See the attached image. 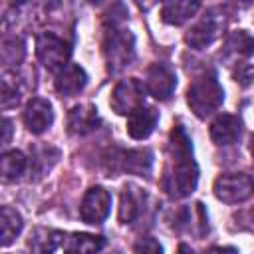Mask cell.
<instances>
[{
  "label": "cell",
  "mask_w": 254,
  "mask_h": 254,
  "mask_svg": "<svg viewBox=\"0 0 254 254\" xmlns=\"http://www.w3.org/2000/svg\"><path fill=\"white\" fill-rule=\"evenodd\" d=\"M187 101L189 107L194 111L196 117L204 119L206 115L214 113L222 101H224V91L214 75V71H206L202 75H198L187 91Z\"/></svg>",
  "instance_id": "7a4b0ae2"
},
{
  "label": "cell",
  "mask_w": 254,
  "mask_h": 254,
  "mask_svg": "<svg viewBox=\"0 0 254 254\" xmlns=\"http://www.w3.org/2000/svg\"><path fill=\"white\" fill-rule=\"evenodd\" d=\"M198 10V2H167L161 8V16L167 24H183Z\"/></svg>",
  "instance_id": "d6986e66"
},
{
  "label": "cell",
  "mask_w": 254,
  "mask_h": 254,
  "mask_svg": "<svg viewBox=\"0 0 254 254\" xmlns=\"http://www.w3.org/2000/svg\"><path fill=\"white\" fill-rule=\"evenodd\" d=\"M22 216L10 208V206H2V220H0V226H2V244L8 246L22 230Z\"/></svg>",
  "instance_id": "44dd1931"
},
{
  "label": "cell",
  "mask_w": 254,
  "mask_h": 254,
  "mask_svg": "<svg viewBox=\"0 0 254 254\" xmlns=\"http://www.w3.org/2000/svg\"><path fill=\"white\" fill-rule=\"evenodd\" d=\"M109 105L119 115H131L135 109L143 105V85L135 77L123 79L121 83L115 85Z\"/></svg>",
  "instance_id": "8992f818"
},
{
  "label": "cell",
  "mask_w": 254,
  "mask_h": 254,
  "mask_svg": "<svg viewBox=\"0 0 254 254\" xmlns=\"http://www.w3.org/2000/svg\"><path fill=\"white\" fill-rule=\"evenodd\" d=\"M54 121V111L50 101L42 99V97H34L28 101L26 109H24V125L32 131V133H44Z\"/></svg>",
  "instance_id": "30bf717a"
},
{
  "label": "cell",
  "mask_w": 254,
  "mask_h": 254,
  "mask_svg": "<svg viewBox=\"0 0 254 254\" xmlns=\"http://www.w3.org/2000/svg\"><path fill=\"white\" fill-rule=\"evenodd\" d=\"M105 165L111 173L127 171L131 175H149L153 165V153L149 149H131V151H119V157L105 159Z\"/></svg>",
  "instance_id": "52a82bcc"
},
{
  "label": "cell",
  "mask_w": 254,
  "mask_h": 254,
  "mask_svg": "<svg viewBox=\"0 0 254 254\" xmlns=\"http://www.w3.org/2000/svg\"><path fill=\"white\" fill-rule=\"evenodd\" d=\"M135 254H163V248L155 238L143 236L135 244Z\"/></svg>",
  "instance_id": "d4e9b609"
},
{
  "label": "cell",
  "mask_w": 254,
  "mask_h": 254,
  "mask_svg": "<svg viewBox=\"0 0 254 254\" xmlns=\"http://www.w3.org/2000/svg\"><path fill=\"white\" fill-rule=\"evenodd\" d=\"M234 77H236V81L240 83V85H248L252 79H254V67L250 65V64H240L238 67H236V71H234Z\"/></svg>",
  "instance_id": "484cf974"
},
{
  "label": "cell",
  "mask_w": 254,
  "mask_h": 254,
  "mask_svg": "<svg viewBox=\"0 0 254 254\" xmlns=\"http://www.w3.org/2000/svg\"><path fill=\"white\" fill-rule=\"evenodd\" d=\"M99 123L97 109L91 105H75L67 115V129L73 135H85L93 131Z\"/></svg>",
  "instance_id": "9a60e30c"
},
{
  "label": "cell",
  "mask_w": 254,
  "mask_h": 254,
  "mask_svg": "<svg viewBox=\"0 0 254 254\" xmlns=\"http://www.w3.org/2000/svg\"><path fill=\"white\" fill-rule=\"evenodd\" d=\"M177 254H194V252L190 250V246H187V244H181V246H179V250H177Z\"/></svg>",
  "instance_id": "f1b7e54d"
},
{
  "label": "cell",
  "mask_w": 254,
  "mask_h": 254,
  "mask_svg": "<svg viewBox=\"0 0 254 254\" xmlns=\"http://www.w3.org/2000/svg\"><path fill=\"white\" fill-rule=\"evenodd\" d=\"M26 167H28V161H26L22 151H8V153L2 155L0 169H2V179L6 183L20 179L22 173L26 171Z\"/></svg>",
  "instance_id": "ffe728a7"
},
{
  "label": "cell",
  "mask_w": 254,
  "mask_h": 254,
  "mask_svg": "<svg viewBox=\"0 0 254 254\" xmlns=\"http://www.w3.org/2000/svg\"><path fill=\"white\" fill-rule=\"evenodd\" d=\"M226 48L238 56H250V54H254V40L244 30H240V32H234L228 36Z\"/></svg>",
  "instance_id": "7402d4cb"
},
{
  "label": "cell",
  "mask_w": 254,
  "mask_h": 254,
  "mask_svg": "<svg viewBox=\"0 0 254 254\" xmlns=\"http://www.w3.org/2000/svg\"><path fill=\"white\" fill-rule=\"evenodd\" d=\"M208 254H238L236 248H230V246H216V248H210Z\"/></svg>",
  "instance_id": "4316f807"
},
{
  "label": "cell",
  "mask_w": 254,
  "mask_h": 254,
  "mask_svg": "<svg viewBox=\"0 0 254 254\" xmlns=\"http://www.w3.org/2000/svg\"><path fill=\"white\" fill-rule=\"evenodd\" d=\"M24 58V42L20 38H6L2 42V62L18 64Z\"/></svg>",
  "instance_id": "603a6c76"
},
{
  "label": "cell",
  "mask_w": 254,
  "mask_h": 254,
  "mask_svg": "<svg viewBox=\"0 0 254 254\" xmlns=\"http://www.w3.org/2000/svg\"><path fill=\"white\" fill-rule=\"evenodd\" d=\"M69 46L58 38L52 32H46L38 38L36 42V54L38 60L48 67V69H64L67 65V58H69Z\"/></svg>",
  "instance_id": "5b68a950"
},
{
  "label": "cell",
  "mask_w": 254,
  "mask_h": 254,
  "mask_svg": "<svg viewBox=\"0 0 254 254\" xmlns=\"http://www.w3.org/2000/svg\"><path fill=\"white\" fill-rule=\"evenodd\" d=\"M113 254H119V252H113Z\"/></svg>",
  "instance_id": "4dcf8cb0"
},
{
  "label": "cell",
  "mask_w": 254,
  "mask_h": 254,
  "mask_svg": "<svg viewBox=\"0 0 254 254\" xmlns=\"http://www.w3.org/2000/svg\"><path fill=\"white\" fill-rule=\"evenodd\" d=\"M85 83H87V75H85L83 67H79L75 64H67L56 75V91L60 95H65V97L79 93Z\"/></svg>",
  "instance_id": "4fadbf2b"
},
{
  "label": "cell",
  "mask_w": 254,
  "mask_h": 254,
  "mask_svg": "<svg viewBox=\"0 0 254 254\" xmlns=\"http://www.w3.org/2000/svg\"><path fill=\"white\" fill-rule=\"evenodd\" d=\"M64 240H65V236L60 230H54V228H36L34 234L28 240V246H30V252L32 254H52Z\"/></svg>",
  "instance_id": "e0dca14e"
},
{
  "label": "cell",
  "mask_w": 254,
  "mask_h": 254,
  "mask_svg": "<svg viewBox=\"0 0 254 254\" xmlns=\"http://www.w3.org/2000/svg\"><path fill=\"white\" fill-rule=\"evenodd\" d=\"M250 151H252V155H254V135H252V139H250Z\"/></svg>",
  "instance_id": "f546056e"
},
{
  "label": "cell",
  "mask_w": 254,
  "mask_h": 254,
  "mask_svg": "<svg viewBox=\"0 0 254 254\" xmlns=\"http://www.w3.org/2000/svg\"><path fill=\"white\" fill-rule=\"evenodd\" d=\"M103 246H105L103 236L73 232L69 234V238L64 240V254H97Z\"/></svg>",
  "instance_id": "2e32d148"
},
{
  "label": "cell",
  "mask_w": 254,
  "mask_h": 254,
  "mask_svg": "<svg viewBox=\"0 0 254 254\" xmlns=\"http://www.w3.org/2000/svg\"><path fill=\"white\" fill-rule=\"evenodd\" d=\"M145 204V192L135 187V185H125L121 190V200H119V220L121 222H133Z\"/></svg>",
  "instance_id": "5bb4252c"
},
{
  "label": "cell",
  "mask_w": 254,
  "mask_h": 254,
  "mask_svg": "<svg viewBox=\"0 0 254 254\" xmlns=\"http://www.w3.org/2000/svg\"><path fill=\"white\" fill-rule=\"evenodd\" d=\"M242 121L236 115L222 113L210 123V139L216 145H230L240 137Z\"/></svg>",
  "instance_id": "7c38bea8"
},
{
  "label": "cell",
  "mask_w": 254,
  "mask_h": 254,
  "mask_svg": "<svg viewBox=\"0 0 254 254\" xmlns=\"http://www.w3.org/2000/svg\"><path fill=\"white\" fill-rule=\"evenodd\" d=\"M177 87V77L175 73L165 65V64H153L147 71V91L155 99H169Z\"/></svg>",
  "instance_id": "9c48e42d"
},
{
  "label": "cell",
  "mask_w": 254,
  "mask_h": 254,
  "mask_svg": "<svg viewBox=\"0 0 254 254\" xmlns=\"http://www.w3.org/2000/svg\"><path fill=\"white\" fill-rule=\"evenodd\" d=\"M157 121H159V113L153 107L141 105L131 115H127V133L133 139H147L153 133Z\"/></svg>",
  "instance_id": "8fae6325"
},
{
  "label": "cell",
  "mask_w": 254,
  "mask_h": 254,
  "mask_svg": "<svg viewBox=\"0 0 254 254\" xmlns=\"http://www.w3.org/2000/svg\"><path fill=\"white\" fill-rule=\"evenodd\" d=\"M111 210V194L103 187H91L79 206V216L87 224H99Z\"/></svg>",
  "instance_id": "ba28073f"
},
{
  "label": "cell",
  "mask_w": 254,
  "mask_h": 254,
  "mask_svg": "<svg viewBox=\"0 0 254 254\" xmlns=\"http://www.w3.org/2000/svg\"><path fill=\"white\" fill-rule=\"evenodd\" d=\"M169 151H171V159L165 169L161 185L171 196L181 198L190 194L198 181V169L192 159V145L181 125H177L171 131Z\"/></svg>",
  "instance_id": "6da1fadb"
},
{
  "label": "cell",
  "mask_w": 254,
  "mask_h": 254,
  "mask_svg": "<svg viewBox=\"0 0 254 254\" xmlns=\"http://www.w3.org/2000/svg\"><path fill=\"white\" fill-rule=\"evenodd\" d=\"M214 38H216V24H214L212 18H204V20H200L196 26H192L189 30V34H187L185 40H187L189 46L200 50V48L208 46Z\"/></svg>",
  "instance_id": "ac0fdd59"
},
{
  "label": "cell",
  "mask_w": 254,
  "mask_h": 254,
  "mask_svg": "<svg viewBox=\"0 0 254 254\" xmlns=\"http://www.w3.org/2000/svg\"><path fill=\"white\" fill-rule=\"evenodd\" d=\"M18 101H20V89L16 87V83L12 85L10 79L4 77V81H2V107L8 109V107L16 105Z\"/></svg>",
  "instance_id": "cb8c5ba5"
},
{
  "label": "cell",
  "mask_w": 254,
  "mask_h": 254,
  "mask_svg": "<svg viewBox=\"0 0 254 254\" xmlns=\"http://www.w3.org/2000/svg\"><path fill=\"white\" fill-rule=\"evenodd\" d=\"M214 194L222 202H242L254 194V181L246 173L220 175L214 181Z\"/></svg>",
  "instance_id": "277c9868"
},
{
  "label": "cell",
  "mask_w": 254,
  "mask_h": 254,
  "mask_svg": "<svg viewBox=\"0 0 254 254\" xmlns=\"http://www.w3.org/2000/svg\"><path fill=\"white\" fill-rule=\"evenodd\" d=\"M10 131H12V125L8 119H4V145L10 141Z\"/></svg>",
  "instance_id": "83f0119b"
},
{
  "label": "cell",
  "mask_w": 254,
  "mask_h": 254,
  "mask_svg": "<svg viewBox=\"0 0 254 254\" xmlns=\"http://www.w3.org/2000/svg\"><path fill=\"white\" fill-rule=\"evenodd\" d=\"M103 54L107 67L119 71L135 58V38L129 30H111L103 42Z\"/></svg>",
  "instance_id": "3957f363"
}]
</instances>
